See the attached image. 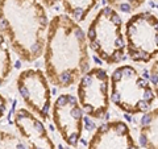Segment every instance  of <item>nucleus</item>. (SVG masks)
Returning a JSON list of instances; mask_svg holds the SVG:
<instances>
[{
    "instance_id": "6e6552de",
    "label": "nucleus",
    "mask_w": 158,
    "mask_h": 149,
    "mask_svg": "<svg viewBox=\"0 0 158 149\" xmlns=\"http://www.w3.org/2000/svg\"><path fill=\"white\" fill-rule=\"evenodd\" d=\"M83 108L78 98L62 94L54 100L52 115L54 126L67 145L77 147L83 132Z\"/></svg>"
},
{
    "instance_id": "f03ea898",
    "label": "nucleus",
    "mask_w": 158,
    "mask_h": 149,
    "mask_svg": "<svg viewBox=\"0 0 158 149\" xmlns=\"http://www.w3.org/2000/svg\"><path fill=\"white\" fill-rule=\"evenodd\" d=\"M49 24L40 0H0V32L24 61L44 56Z\"/></svg>"
},
{
    "instance_id": "f8f14e48",
    "label": "nucleus",
    "mask_w": 158,
    "mask_h": 149,
    "mask_svg": "<svg viewBox=\"0 0 158 149\" xmlns=\"http://www.w3.org/2000/svg\"><path fill=\"white\" fill-rule=\"evenodd\" d=\"M66 15H69L77 23L86 20L99 0H61Z\"/></svg>"
},
{
    "instance_id": "9d476101",
    "label": "nucleus",
    "mask_w": 158,
    "mask_h": 149,
    "mask_svg": "<svg viewBox=\"0 0 158 149\" xmlns=\"http://www.w3.org/2000/svg\"><path fill=\"white\" fill-rule=\"evenodd\" d=\"M13 123L28 149H56L45 124L28 108H19L15 112Z\"/></svg>"
},
{
    "instance_id": "a211bd4d",
    "label": "nucleus",
    "mask_w": 158,
    "mask_h": 149,
    "mask_svg": "<svg viewBox=\"0 0 158 149\" xmlns=\"http://www.w3.org/2000/svg\"><path fill=\"white\" fill-rule=\"evenodd\" d=\"M40 2H42L44 6H46V7H53L58 0H40Z\"/></svg>"
},
{
    "instance_id": "dca6fc26",
    "label": "nucleus",
    "mask_w": 158,
    "mask_h": 149,
    "mask_svg": "<svg viewBox=\"0 0 158 149\" xmlns=\"http://www.w3.org/2000/svg\"><path fill=\"white\" fill-rule=\"evenodd\" d=\"M149 78H150V84L156 92V96H157V100H158V58H156L150 65Z\"/></svg>"
},
{
    "instance_id": "ddd939ff",
    "label": "nucleus",
    "mask_w": 158,
    "mask_h": 149,
    "mask_svg": "<svg viewBox=\"0 0 158 149\" xmlns=\"http://www.w3.org/2000/svg\"><path fill=\"white\" fill-rule=\"evenodd\" d=\"M13 69V62L11 57V52H9L8 41L3 33L0 32V87L8 81L9 75Z\"/></svg>"
},
{
    "instance_id": "1a4fd4ad",
    "label": "nucleus",
    "mask_w": 158,
    "mask_h": 149,
    "mask_svg": "<svg viewBox=\"0 0 158 149\" xmlns=\"http://www.w3.org/2000/svg\"><path fill=\"white\" fill-rule=\"evenodd\" d=\"M88 149H138V145L125 121L112 120L96 128Z\"/></svg>"
},
{
    "instance_id": "39448f33",
    "label": "nucleus",
    "mask_w": 158,
    "mask_h": 149,
    "mask_svg": "<svg viewBox=\"0 0 158 149\" xmlns=\"http://www.w3.org/2000/svg\"><path fill=\"white\" fill-rule=\"evenodd\" d=\"M127 54L133 62L149 63L158 56V16L149 11L135 13L125 23Z\"/></svg>"
},
{
    "instance_id": "9b49d317",
    "label": "nucleus",
    "mask_w": 158,
    "mask_h": 149,
    "mask_svg": "<svg viewBox=\"0 0 158 149\" xmlns=\"http://www.w3.org/2000/svg\"><path fill=\"white\" fill-rule=\"evenodd\" d=\"M138 141L142 149H158V107L142 115Z\"/></svg>"
},
{
    "instance_id": "0eeeda50",
    "label": "nucleus",
    "mask_w": 158,
    "mask_h": 149,
    "mask_svg": "<svg viewBox=\"0 0 158 149\" xmlns=\"http://www.w3.org/2000/svg\"><path fill=\"white\" fill-rule=\"evenodd\" d=\"M16 86L29 111L42 119L49 117L52 91L45 73L40 69H27L19 74Z\"/></svg>"
},
{
    "instance_id": "423d86ee",
    "label": "nucleus",
    "mask_w": 158,
    "mask_h": 149,
    "mask_svg": "<svg viewBox=\"0 0 158 149\" xmlns=\"http://www.w3.org/2000/svg\"><path fill=\"white\" fill-rule=\"evenodd\" d=\"M111 78L102 67H92L79 79L77 94L85 113L92 119H103L110 110Z\"/></svg>"
},
{
    "instance_id": "f257e3e1",
    "label": "nucleus",
    "mask_w": 158,
    "mask_h": 149,
    "mask_svg": "<svg viewBox=\"0 0 158 149\" xmlns=\"http://www.w3.org/2000/svg\"><path fill=\"white\" fill-rule=\"evenodd\" d=\"M44 65L49 82L58 88L73 86L88 71L87 34L69 15H57L49 24Z\"/></svg>"
},
{
    "instance_id": "2eb2a0df",
    "label": "nucleus",
    "mask_w": 158,
    "mask_h": 149,
    "mask_svg": "<svg viewBox=\"0 0 158 149\" xmlns=\"http://www.w3.org/2000/svg\"><path fill=\"white\" fill-rule=\"evenodd\" d=\"M0 149H28V147L16 135L0 130Z\"/></svg>"
},
{
    "instance_id": "4468645a",
    "label": "nucleus",
    "mask_w": 158,
    "mask_h": 149,
    "mask_svg": "<svg viewBox=\"0 0 158 149\" xmlns=\"http://www.w3.org/2000/svg\"><path fill=\"white\" fill-rule=\"evenodd\" d=\"M145 2L146 0H106L108 7L123 13H132L137 11L140 7L144 6Z\"/></svg>"
},
{
    "instance_id": "7ed1b4c3",
    "label": "nucleus",
    "mask_w": 158,
    "mask_h": 149,
    "mask_svg": "<svg viewBox=\"0 0 158 149\" xmlns=\"http://www.w3.org/2000/svg\"><path fill=\"white\" fill-rule=\"evenodd\" d=\"M110 96L118 110L129 115L149 112L157 99L152 84L132 65H121L113 70Z\"/></svg>"
},
{
    "instance_id": "f3484780",
    "label": "nucleus",
    "mask_w": 158,
    "mask_h": 149,
    "mask_svg": "<svg viewBox=\"0 0 158 149\" xmlns=\"http://www.w3.org/2000/svg\"><path fill=\"white\" fill-rule=\"evenodd\" d=\"M7 107H8V102H7L6 96H3L2 94H0V120H2V117L4 116V113H6Z\"/></svg>"
},
{
    "instance_id": "20e7f679",
    "label": "nucleus",
    "mask_w": 158,
    "mask_h": 149,
    "mask_svg": "<svg viewBox=\"0 0 158 149\" xmlns=\"http://www.w3.org/2000/svg\"><path fill=\"white\" fill-rule=\"evenodd\" d=\"M90 49L108 65L118 63L127 52L123 19L111 7H103L92 19L87 29Z\"/></svg>"
}]
</instances>
